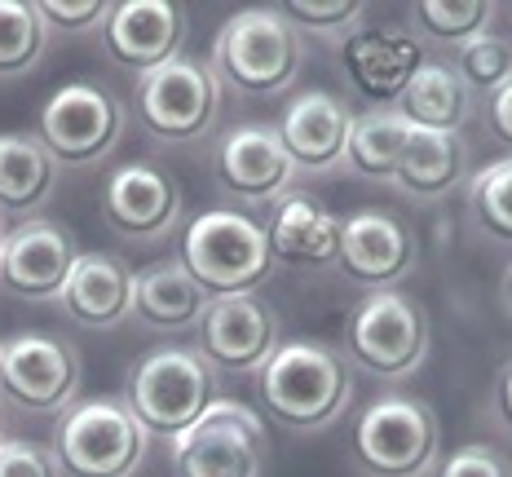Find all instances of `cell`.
Returning <instances> with one entry per match:
<instances>
[{
	"instance_id": "6da1fadb",
	"label": "cell",
	"mask_w": 512,
	"mask_h": 477,
	"mask_svg": "<svg viewBox=\"0 0 512 477\" xmlns=\"http://www.w3.org/2000/svg\"><path fill=\"white\" fill-rule=\"evenodd\" d=\"M265 416L292 433H323L354 402V367L327 341H283L256 371Z\"/></svg>"
},
{
	"instance_id": "7a4b0ae2",
	"label": "cell",
	"mask_w": 512,
	"mask_h": 477,
	"mask_svg": "<svg viewBox=\"0 0 512 477\" xmlns=\"http://www.w3.org/2000/svg\"><path fill=\"white\" fill-rule=\"evenodd\" d=\"M212 76L243 98H274L296 84L305 67V36L279 9H243L221 23L212 40Z\"/></svg>"
},
{
	"instance_id": "3957f363",
	"label": "cell",
	"mask_w": 512,
	"mask_h": 477,
	"mask_svg": "<svg viewBox=\"0 0 512 477\" xmlns=\"http://www.w3.org/2000/svg\"><path fill=\"white\" fill-rule=\"evenodd\" d=\"M217 402V371L199 345H159L128 371L124 407L146 438L173 442Z\"/></svg>"
},
{
	"instance_id": "277c9868",
	"label": "cell",
	"mask_w": 512,
	"mask_h": 477,
	"mask_svg": "<svg viewBox=\"0 0 512 477\" xmlns=\"http://www.w3.org/2000/svg\"><path fill=\"white\" fill-rule=\"evenodd\" d=\"M177 261L186 265L190 279H195L208 296L256 292L274 270L265 226L252 221L248 212H234V208L195 212L190 226L181 230Z\"/></svg>"
},
{
	"instance_id": "5b68a950",
	"label": "cell",
	"mask_w": 512,
	"mask_h": 477,
	"mask_svg": "<svg viewBox=\"0 0 512 477\" xmlns=\"http://www.w3.org/2000/svg\"><path fill=\"white\" fill-rule=\"evenodd\" d=\"M442 424L415 394H380L358 411L349 455L362 477H424L437 464Z\"/></svg>"
},
{
	"instance_id": "8992f818",
	"label": "cell",
	"mask_w": 512,
	"mask_h": 477,
	"mask_svg": "<svg viewBox=\"0 0 512 477\" xmlns=\"http://www.w3.org/2000/svg\"><path fill=\"white\" fill-rule=\"evenodd\" d=\"M429 314L402 288L367 292L345 318L340 354L371 380H407L429 358Z\"/></svg>"
},
{
	"instance_id": "52a82bcc",
	"label": "cell",
	"mask_w": 512,
	"mask_h": 477,
	"mask_svg": "<svg viewBox=\"0 0 512 477\" xmlns=\"http://www.w3.org/2000/svg\"><path fill=\"white\" fill-rule=\"evenodd\" d=\"M146 429L124 398H84L53 429V460L62 477H133L146 460Z\"/></svg>"
},
{
	"instance_id": "ba28073f",
	"label": "cell",
	"mask_w": 512,
	"mask_h": 477,
	"mask_svg": "<svg viewBox=\"0 0 512 477\" xmlns=\"http://www.w3.org/2000/svg\"><path fill=\"white\" fill-rule=\"evenodd\" d=\"M124 124L128 115L111 89L76 80V84H62L58 93H49V102L40 106L36 137L45 142L53 164L84 168V164H98V159H106L120 146Z\"/></svg>"
},
{
	"instance_id": "9c48e42d",
	"label": "cell",
	"mask_w": 512,
	"mask_h": 477,
	"mask_svg": "<svg viewBox=\"0 0 512 477\" xmlns=\"http://www.w3.org/2000/svg\"><path fill=\"white\" fill-rule=\"evenodd\" d=\"M265 473V424L252 407L217 398L212 407L173 438V477H261Z\"/></svg>"
},
{
	"instance_id": "30bf717a",
	"label": "cell",
	"mask_w": 512,
	"mask_h": 477,
	"mask_svg": "<svg viewBox=\"0 0 512 477\" xmlns=\"http://www.w3.org/2000/svg\"><path fill=\"white\" fill-rule=\"evenodd\" d=\"M80 354L49 332H18L0 341V398L31 416H62L80 394Z\"/></svg>"
},
{
	"instance_id": "8fae6325",
	"label": "cell",
	"mask_w": 512,
	"mask_h": 477,
	"mask_svg": "<svg viewBox=\"0 0 512 477\" xmlns=\"http://www.w3.org/2000/svg\"><path fill=\"white\" fill-rule=\"evenodd\" d=\"M137 120L159 142H199L221 115V84L212 67L195 58H173L137 80Z\"/></svg>"
},
{
	"instance_id": "7c38bea8",
	"label": "cell",
	"mask_w": 512,
	"mask_h": 477,
	"mask_svg": "<svg viewBox=\"0 0 512 477\" xmlns=\"http://www.w3.org/2000/svg\"><path fill=\"white\" fill-rule=\"evenodd\" d=\"M420 265V235L407 217L389 208H358L340 221L336 270L367 292H389L407 283Z\"/></svg>"
},
{
	"instance_id": "4fadbf2b",
	"label": "cell",
	"mask_w": 512,
	"mask_h": 477,
	"mask_svg": "<svg viewBox=\"0 0 512 477\" xmlns=\"http://www.w3.org/2000/svg\"><path fill=\"white\" fill-rule=\"evenodd\" d=\"M279 345V310L261 292L212 296L199 318V354L212 363V371L252 376L270 363Z\"/></svg>"
},
{
	"instance_id": "5bb4252c",
	"label": "cell",
	"mask_w": 512,
	"mask_h": 477,
	"mask_svg": "<svg viewBox=\"0 0 512 477\" xmlns=\"http://www.w3.org/2000/svg\"><path fill=\"white\" fill-rule=\"evenodd\" d=\"M217 186L239 204H279L296 186V164L283 151L274 124H234L212 146Z\"/></svg>"
},
{
	"instance_id": "9a60e30c",
	"label": "cell",
	"mask_w": 512,
	"mask_h": 477,
	"mask_svg": "<svg viewBox=\"0 0 512 477\" xmlns=\"http://www.w3.org/2000/svg\"><path fill=\"white\" fill-rule=\"evenodd\" d=\"M80 261V243L62 221L27 217L0 248V288L18 301H58L71 270Z\"/></svg>"
},
{
	"instance_id": "2e32d148",
	"label": "cell",
	"mask_w": 512,
	"mask_h": 477,
	"mask_svg": "<svg viewBox=\"0 0 512 477\" xmlns=\"http://www.w3.org/2000/svg\"><path fill=\"white\" fill-rule=\"evenodd\" d=\"M102 217L128 243H155L177 226L181 217V186L159 164L133 159L120 164L102 186Z\"/></svg>"
},
{
	"instance_id": "e0dca14e",
	"label": "cell",
	"mask_w": 512,
	"mask_h": 477,
	"mask_svg": "<svg viewBox=\"0 0 512 477\" xmlns=\"http://www.w3.org/2000/svg\"><path fill=\"white\" fill-rule=\"evenodd\" d=\"M98 31L111 62L137 71V76H151L164 62L181 58L190 23L186 9L173 0H120L106 9V23Z\"/></svg>"
},
{
	"instance_id": "ac0fdd59",
	"label": "cell",
	"mask_w": 512,
	"mask_h": 477,
	"mask_svg": "<svg viewBox=\"0 0 512 477\" xmlns=\"http://www.w3.org/2000/svg\"><path fill=\"white\" fill-rule=\"evenodd\" d=\"M279 142L292 155L296 173L323 177L345 164L349 129H354V106L332 89H305L283 106L279 115Z\"/></svg>"
},
{
	"instance_id": "d6986e66",
	"label": "cell",
	"mask_w": 512,
	"mask_h": 477,
	"mask_svg": "<svg viewBox=\"0 0 512 477\" xmlns=\"http://www.w3.org/2000/svg\"><path fill=\"white\" fill-rule=\"evenodd\" d=\"M340 58H345V80L354 84L358 98L371 102V111H389L398 106L407 80L420 67V45L407 27H358L354 36L340 45Z\"/></svg>"
},
{
	"instance_id": "ffe728a7",
	"label": "cell",
	"mask_w": 512,
	"mask_h": 477,
	"mask_svg": "<svg viewBox=\"0 0 512 477\" xmlns=\"http://www.w3.org/2000/svg\"><path fill=\"white\" fill-rule=\"evenodd\" d=\"M265 239H270V257L296 270H323L340 257V217L323 199L292 190L274 204L265 221Z\"/></svg>"
},
{
	"instance_id": "44dd1931",
	"label": "cell",
	"mask_w": 512,
	"mask_h": 477,
	"mask_svg": "<svg viewBox=\"0 0 512 477\" xmlns=\"http://www.w3.org/2000/svg\"><path fill=\"white\" fill-rule=\"evenodd\" d=\"M58 305L71 323L111 332L124 318H133V270L111 252H80Z\"/></svg>"
},
{
	"instance_id": "7402d4cb",
	"label": "cell",
	"mask_w": 512,
	"mask_h": 477,
	"mask_svg": "<svg viewBox=\"0 0 512 477\" xmlns=\"http://www.w3.org/2000/svg\"><path fill=\"white\" fill-rule=\"evenodd\" d=\"M212 296L190 279V270L177 257L151 261L133 274V314L151 332H190L199 327Z\"/></svg>"
},
{
	"instance_id": "603a6c76",
	"label": "cell",
	"mask_w": 512,
	"mask_h": 477,
	"mask_svg": "<svg viewBox=\"0 0 512 477\" xmlns=\"http://www.w3.org/2000/svg\"><path fill=\"white\" fill-rule=\"evenodd\" d=\"M468 182V142L464 133H429V129H411L407 151H402L393 182L407 199L433 204L446 199L451 190H460Z\"/></svg>"
},
{
	"instance_id": "cb8c5ba5",
	"label": "cell",
	"mask_w": 512,
	"mask_h": 477,
	"mask_svg": "<svg viewBox=\"0 0 512 477\" xmlns=\"http://www.w3.org/2000/svg\"><path fill=\"white\" fill-rule=\"evenodd\" d=\"M473 93L460 80V71L442 58H420L415 76L407 80L402 98L393 111L411 124V129L429 133H464V124L473 120Z\"/></svg>"
},
{
	"instance_id": "d4e9b609",
	"label": "cell",
	"mask_w": 512,
	"mask_h": 477,
	"mask_svg": "<svg viewBox=\"0 0 512 477\" xmlns=\"http://www.w3.org/2000/svg\"><path fill=\"white\" fill-rule=\"evenodd\" d=\"M58 186V164L36 133H0V212H40Z\"/></svg>"
},
{
	"instance_id": "484cf974",
	"label": "cell",
	"mask_w": 512,
	"mask_h": 477,
	"mask_svg": "<svg viewBox=\"0 0 512 477\" xmlns=\"http://www.w3.org/2000/svg\"><path fill=\"white\" fill-rule=\"evenodd\" d=\"M411 124L398 111H362L354 115V129H349V146H345V164L354 177L367 182H393V168H398L402 151H407Z\"/></svg>"
},
{
	"instance_id": "4316f807",
	"label": "cell",
	"mask_w": 512,
	"mask_h": 477,
	"mask_svg": "<svg viewBox=\"0 0 512 477\" xmlns=\"http://www.w3.org/2000/svg\"><path fill=\"white\" fill-rule=\"evenodd\" d=\"M468 212H473L477 235L512 248V155L490 159L468 177Z\"/></svg>"
},
{
	"instance_id": "83f0119b",
	"label": "cell",
	"mask_w": 512,
	"mask_h": 477,
	"mask_svg": "<svg viewBox=\"0 0 512 477\" xmlns=\"http://www.w3.org/2000/svg\"><path fill=\"white\" fill-rule=\"evenodd\" d=\"M490 23H495V5L490 0H415L411 9V27L451 49L486 36Z\"/></svg>"
},
{
	"instance_id": "f1b7e54d",
	"label": "cell",
	"mask_w": 512,
	"mask_h": 477,
	"mask_svg": "<svg viewBox=\"0 0 512 477\" xmlns=\"http://www.w3.org/2000/svg\"><path fill=\"white\" fill-rule=\"evenodd\" d=\"M49 45V27L36 0H0V76H23Z\"/></svg>"
},
{
	"instance_id": "f546056e",
	"label": "cell",
	"mask_w": 512,
	"mask_h": 477,
	"mask_svg": "<svg viewBox=\"0 0 512 477\" xmlns=\"http://www.w3.org/2000/svg\"><path fill=\"white\" fill-rule=\"evenodd\" d=\"M279 14L301 31V36L345 45L362 27V18H367V0H287Z\"/></svg>"
},
{
	"instance_id": "4dcf8cb0",
	"label": "cell",
	"mask_w": 512,
	"mask_h": 477,
	"mask_svg": "<svg viewBox=\"0 0 512 477\" xmlns=\"http://www.w3.org/2000/svg\"><path fill=\"white\" fill-rule=\"evenodd\" d=\"M455 71H460V80L468 84V93H482V98H490L495 89H504V84L512 80V40L504 36H477L468 40V45L455 49Z\"/></svg>"
},
{
	"instance_id": "1f68e13d",
	"label": "cell",
	"mask_w": 512,
	"mask_h": 477,
	"mask_svg": "<svg viewBox=\"0 0 512 477\" xmlns=\"http://www.w3.org/2000/svg\"><path fill=\"white\" fill-rule=\"evenodd\" d=\"M433 477H512V460L490 442H464L437 464Z\"/></svg>"
},
{
	"instance_id": "d6a6232c",
	"label": "cell",
	"mask_w": 512,
	"mask_h": 477,
	"mask_svg": "<svg viewBox=\"0 0 512 477\" xmlns=\"http://www.w3.org/2000/svg\"><path fill=\"white\" fill-rule=\"evenodd\" d=\"M0 477H62L58 460L49 447L27 438H5L0 442Z\"/></svg>"
},
{
	"instance_id": "836d02e7",
	"label": "cell",
	"mask_w": 512,
	"mask_h": 477,
	"mask_svg": "<svg viewBox=\"0 0 512 477\" xmlns=\"http://www.w3.org/2000/svg\"><path fill=\"white\" fill-rule=\"evenodd\" d=\"M45 27H62V31H93L106 23V0H36Z\"/></svg>"
},
{
	"instance_id": "e575fe53",
	"label": "cell",
	"mask_w": 512,
	"mask_h": 477,
	"mask_svg": "<svg viewBox=\"0 0 512 477\" xmlns=\"http://www.w3.org/2000/svg\"><path fill=\"white\" fill-rule=\"evenodd\" d=\"M482 124L490 133V142H499L504 151L512 155V80L504 84V89H495L482 106Z\"/></svg>"
},
{
	"instance_id": "d590c367",
	"label": "cell",
	"mask_w": 512,
	"mask_h": 477,
	"mask_svg": "<svg viewBox=\"0 0 512 477\" xmlns=\"http://www.w3.org/2000/svg\"><path fill=\"white\" fill-rule=\"evenodd\" d=\"M490 420L512 438V363L499 367L495 385H490Z\"/></svg>"
},
{
	"instance_id": "8d00e7d4",
	"label": "cell",
	"mask_w": 512,
	"mask_h": 477,
	"mask_svg": "<svg viewBox=\"0 0 512 477\" xmlns=\"http://www.w3.org/2000/svg\"><path fill=\"white\" fill-rule=\"evenodd\" d=\"M499 305L512 314V257H508V265H504V274H499Z\"/></svg>"
},
{
	"instance_id": "74e56055",
	"label": "cell",
	"mask_w": 512,
	"mask_h": 477,
	"mask_svg": "<svg viewBox=\"0 0 512 477\" xmlns=\"http://www.w3.org/2000/svg\"><path fill=\"white\" fill-rule=\"evenodd\" d=\"M5 235H9V226H5V212H0V248H5Z\"/></svg>"
},
{
	"instance_id": "f35d334b",
	"label": "cell",
	"mask_w": 512,
	"mask_h": 477,
	"mask_svg": "<svg viewBox=\"0 0 512 477\" xmlns=\"http://www.w3.org/2000/svg\"><path fill=\"white\" fill-rule=\"evenodd\" d=\"M0 442H5V416H0Z\"/></svg>"
}]
</instances>
